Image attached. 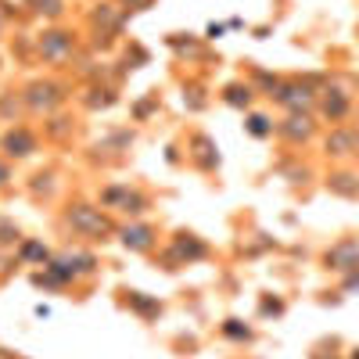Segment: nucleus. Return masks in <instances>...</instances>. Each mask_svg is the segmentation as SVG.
<instances>
[{
	"label": "nucleus",
	"mask_w": 359,
	"mask_h": 359,
	"mask_svg": "<svg viewBox=\"0 0 359 359\" xmlns=\"http://www.w3.org/2000/svg\"><path fill=\"white\" fill-rule=\"evenodd\" d=\"M352 147H359V137H356V133H334V137L327 140V151H334V155H349Z\"/></svg>",
	"instance_id": "obj_1"
},
{
	"label": "nucleus",
	"mask_w": 359,
	"mask_h": 359,
	"mask_svg": "<svg viewBox=\"0 0 359 359\" xmlns=\"http://www.w3.org/2000/svg\"><path fill=\"white\" fill-rule=\"evenodd\" d=\"M251 130H256V133H266V119H251Z\"/></svg>",
	"instance_id": "obj_8"
},
{
	"label": "nucleus",
	"mask_w": 359,
	"mask_h": 359,
	"mask_svg": "<svg viewBox=\"0 0 359 359\" xmlns=\"http://www.w3.org/2000/svg\"><path fill=\"white\" fill-rule=\"evenodd\" d=\"M76 223H83V226H90V230H104V219H97V216H90L87 208H79V212L72 216Z\"/></svg>",
	"instance_id": "obj_4"
},
{
	"label": "nucleus",
	"mask_w": 359,
	"mask_h": 359,
	"mask_svg": "<svg viewBox=\"0 0 359 359\" xmlns=\"http://www.w3.org/2000/svg\"><path fill=\"white\" fill-rule=\"evenodd\" d=\"M126 244H137V248H144V244H147V230H133V234L126 230Z\"/></svg>",
	"instance_id": "obj_6"
},
{
	"label": "nucleus",
	"mask_w": 359,
	"mask_h": 359,
	"mask_svg": "<svg viewBox=\"0 0 359 359\" xmlns=\"http://www.w3.org/2000/svg\"><path fill=\"white\" fill-rule=\"evenodd\" d=\"M349 180H352V176H334V187H337L342 194H356L359 187H356V183H349Z\"/></svg>",
	"instance_id": "obj_5"
},
{
	"label": "nucleus",
	"mask_w": 359,
	"mask_h": 359,
	"mask_svg": "<svg viewBox=\"0 0 359 359\" xmlns=\"http://www.w3.org/2000/svg\"><path fill=\"white\" fill-rule=\"evenodd\" d=\"M356 359H359V352H356Z\"/></svg>",
	"instance_id": "obj_9"
},
{
	"label": "nucleus",
	"mask_w": 359,
	"mask_h": 359,
	"mask_svg": "<svg viewBox=\"0 0 359 359\" xmlns=\"http://www.w3.org/2000/svg\"><path fill=\"white\" fill-rule=\"evenodd\" d=\"M284 104H291V108H306V104H309V90H287Z\"/></svg>",
	"instance_id": "obj_2"
},
{
	"label": "nucleus",
	"mask_w": 359,
	"mask_h": 359,
	"mask_svg": "<svg viewBox=\"0 0 359 359\" xmlns=\"http://www.w3.org/2000/svg\"><path fill=\"white\" fill-rule=\"evenodd\" d=\"M287 137H294V140H299V137H309V119H299V115H294L291 126H287Z\"/></svg>",
	"instance_id": "obj_3"
},
{
	"label": "nucleus",
	"mask_w": 359,
	"mask_h": 359,
	"mask_svg": "<svg viewBox=\"0 0 359 359\" xmlns=\"http://www.w3.org/2000/svg\"><path fill=\"white\" fill-rule=\"evenodd\" d=\"M327 112L331 115H342L345 112V97H327Z\"/></svg>",
	"instance_id": "obj_7"
}]
</instances>
